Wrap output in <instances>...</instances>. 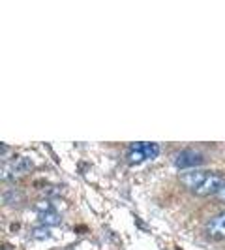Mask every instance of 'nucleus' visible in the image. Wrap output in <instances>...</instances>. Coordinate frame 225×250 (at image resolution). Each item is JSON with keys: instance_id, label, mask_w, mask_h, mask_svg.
Returning <instances> with one entry per match:
<instances>
[{"instance_id": "8", "label": "nucleus", "mask_w": 225, "mask_h": 250, "mask_svg": "<svg viewBox=\"0 0 225 250\" xmlns=\"http://www.w3.org/2000/svg\"><path fill=\"white\" fill-rule=\"evenodd\" d=\"M21 192L19 190H8L4 192V203H19L21 201Z\"/></svg>"}, {"instance_id": "3", "label": "nucleus", "mask_w": 225, "mask_h": 250, "mask_svg": "<svg viewBox=\"0 0 225 250\" xmlns=\"http://www.w3.org/2000/svg\"><path fill=\"white\" fill-rule=\"evenodd\" d=\"M225 187V181L222 175H218V173H208L206 179H205V183L201 185L197 190H195V194L197 196H208V194H218L222 188Z\"/></svg>"}, {"instance_id": "5", "label": "nucleus", "mask_w": 225, "mask_h": 250, "mask_svg": "<svg viewBox=\"0 0 225 250\" xmlns=\"http://www.w3.org/2000/svg\"><path fill=\"white\" fill-rule=\"evenodd\" d=\"M206 233L212 239H224L225 237V213H220L212 216L206 224Z\"/></svg>"}, {"instance_id": "9", "label": "nucleus", "mask_w": 225, "mask_h": 250, "mask_svg": "<svg viewBox=\"0 0 225 250\" xmlns=\"http://www.w3.org/2000/svg\"><path fill=\"white\" fill-rule=\"evenodd\" d=\"M32 237L38 239V241H45V239H49L51 237L49 228H45V226H41V228H36V229L32 231Z\"/></svg>"}, {"instance_id": "2", "label": "nucleus", "mask_w": 225, "mask_h": 250, "mask_svg": "<svg viewBox=\"0 0 225 250\" xmlns=\"http://www.w3.org/2000/svg\"><path fill=\"white\" fill-rule=\"evenodd\" d=\"M203 162H205V156L195 149L180 150L178 156L175 158V166L178 169H193L195 166H201Z\"/></svg>"}, {"instance_id": "4", "label": "nucleus", "mask_w": 225, "mask_h": 250, "mask_svg": "<svg viewBox=\"0 0 225 250\" xmlns=\"http://www.w3.org/2000/svg\"><path fill=\"white\" fill-rule=\"evenodd\" d=\"M206 175H208V171H203V169H188V171H184V173L180 175V183L186 188L195 192V190L205 183Z\"/></svg>"}, {"instance_id": "7", "label": "nucleus", "mask_w": 225, "mask_h": 250, "mask_svg": "<svg viewBox=\"0 0 225 250\" xmlns=\"http://www.w3.org/2000/svg\"><path fill=\"white\" fill-rule=\"evenodd\" d=\"M10 169H12V175H15V177L25 175V173H28V171L32 169V162H30L28 158H17V160L10 166Z\"/></svg>"}, {"instance_id": "6", "label": "nucleus", "mask_w": 225, "mask_h": 250, "mask_svg": "<svg viewBox=\"0 0 225 250\" xmlns=\"http://www.w3.org/2000/svg\"><path fill=\"white\" fill-rule=\"evenodd\" d=\"M38 220L45 226V228H51V226L60 224L62 222V216H60L58 211H55V209H43V211L38 213Z\"/></svg>"}, {"instance_id": "10", "label": "nucleus", "mask_w": 225, "mask_h": 250, "mask_svg": "<svg viewBox=\"0 0 225 250\" xmlns=\"http://www.w3.org/2000/svg\"><path fill=\"white\" fill-rule=\"evenodd\" d=\"M216 196H218V200H220V201H225V187L222 188V190H220Z\"/></svg>"}, {"instance_id": "1", "label": "nucleus", "mask_w": 225, "mask_h": 250, "mask_svg": "<svg viewBox=\"0 0 225 250\" xmlns=\"http://www.w3.org/2000/svg\"><path fill=\"white\" fill-rule=\"evenodd\" d=\"M160 145L158 143H150V141H135L130 145V149L126 152V160L131 166H139V164L147 162V160H154L160 156Z\"/></svg>"}]
</instances>
